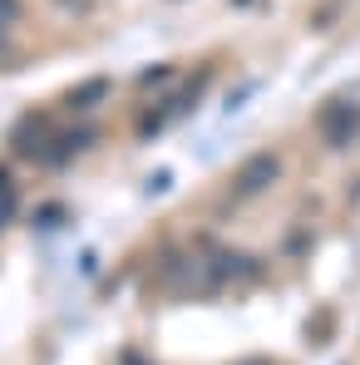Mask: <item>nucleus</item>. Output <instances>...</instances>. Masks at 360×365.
<instances>
[{
	"label": "nucleus",
	"mask_w": 360,
	"mask_h": 365,
	"mask_svg": "<svg viewBox=\"0 0 360 365\" xmlns=\"http://www.w3.org/2000/svg\"><path fill=\"white\" fill-rule=\"evenodd\" d=\"M60 5H69V10H84V5H89V0H60Z\"/></svg>",
	"instance_id": "9d476101"
},
{
	"label": "nucleus",
	"mask_w": 360,
	"mask_h": 365,
	"mask_svg": "<svg viewBox=\"0 0 360 365\" xmlns=\"http://www.w3.org/2000/svg\"><path fill=\"white\" fill-rule=\"evenodd\" d=\"M0 45H5V20H0Z\"/></svg>",
	"instance_id": "f8f14e48"
},
{
	"label": "nucleus",
	"mask_w": 360,
	"mask_h": 365,
	"mask_svg": "<svg viewBox=\"0 0 360 365\" xmlns=\"http://www.w3.org/2000/svg\"><path fill=\"white\" fill-rule=\"evenodd\" d=\"M50 138H55V123L40 119V114H30V119L15 123V133H10V148H15L20 158H45Z\"/></svg>",
	"instance_id": "7ed1b4c3"
},
{
	"label": "nucleus",
	"mask_w": 360,
	"mask_h": 365,
	"mask_svg": "<svg viewBox=\"0 0 360 365\" xmlns=\"http://www.w3.org/2000/svg\"><path fill=\"white\" fill-rule=\"evenodd\" d=\"M119 365H148V361H143L138 351H123V356H119Z\"/></svg>",
	"instance_id": "6e6552de"
},
{
	"label": "nucleus",
	"mask_w": 360,
	"mask_h": 365,
	"mask_svg": "<svg viewBox=\"0 0 360 365\" xmlns=\"http://www.w3.org/2000/svg\"><path fill=\"white\" fill-rule=\"evenodd\" d=\"M104 94H109V79H89L84 89H69V104H74V109H84V104H99Z\"/></svg>",
	"instance_id": "423d86ee"
},
{
	"label": "nucleus",
	"mask_w": 360,
	"mask_h": 365,
	"mask_svg": "<svg viewBox=\"0 0 360 365\" xmlns=\"http://www.w3.org/2000/svg\"><path fill=\"white\" fill-rule=\"evenodd\" d=\"M89 143H94V128H69V133H55L40 163H50V168H64V163H69L79 148H89Z\"/></svg>",
	"instance_id": "39448f33"
},
{
	"label": "nucleus",
	"mask_w": 360,
	"mask_h": 365,
	"mask_svg": "<svg viewBox=\"0 0 360 365\" xmlns=\"http://www.w3.org/2000/svg\"><path fill=\"white\" fill-rule=\"evenodd\" d=\"M277 178H282V158H277V153H252V158L242 163L232 192H237V197H262Z\"/></svg>",
	"instance_id": "f257e3e1"
},
{
	"label": "nucleus",
	"mask_w": 360,
	"mask_h": 365,
	"mask_svg": "<svg viewBox=\"0 0 360 365\" xmlns=\"http://www.w3.org/2000/svg\"><path fill=\"white\" fill-rule=\"evenodd\" d=\"M15 217V182H10V173L0 168V232H5V222Z\"/></svg>",
	"instance_id": "0eeeda50"
},
{
	"label": "nucleus",
	"mask_w": 360,
	"mask_h": 365,
	"mask_svg": "<svg viewBox=\"0 0 360 365\" xmlns=\"http://www.w3.org/2000/svg\"><path fill=\"white\" fill-rule=\"evenodd\" d=\"M237 365H272V361H237Z\"/></svg>",
	"instance_id": "9b49d317"
},
{
	"label": "nucleus",
	"mask_w": 360,
	"mask_h": 365,
	"mask_svg": "<svg viewBox=\"0 0 360 365\" xmlns=\"http://www.w3.org/2000/svg\"><path fill=\"white\" fill-rule=\"evenodd\" d=\"M0 20H15V0H0Z\"/></svg>",
	"instance_id": "1a4fd4ad"
},
{
	"label": "nucleus",
	"mask_w": 360,
	"mask_h": 365,
	"mask_svg": "<svg viewBox=\"0 0 360 365\" xmlns=\"http://www.w3.org/2000/svg\"><path fill=\"white\" fill-rule=\"evenodd\" d=\"M202 277L207 282H242V277H257V262L242 257V252H227V247H207L202 252Z\"/></svg>",
	"instance_id": "f03ea898"
},
{
	"label": "nucleus",
	"mask_w": 360,
	"mask_h": 365,
	"mask_svg": "<svg viewBox=\"0 0 360 365\" xmlns=\"http://www.w3.org/2000/svg\"><path fill=\"white\" fill-rule=\"evenodd\" d=\"M321 133H326L331 148H346L360 133V104H331V109L321 114Z\"/></svg>",
	"instance_id": "20e7f679"
}]
</instances>
